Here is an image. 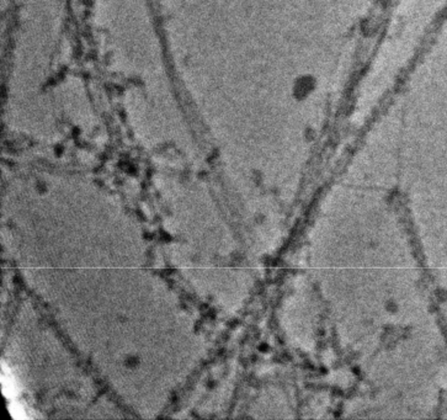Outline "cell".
I'll return each instance as SVG.
<instances>
[{"label":"cell","instance_id":"1","mask_svg":"<svg viewBox=\"0 0 447 420\" xmlns=\"http://www.w3.org/2000/svg\"><path fill=\"white\" fill-rule=\"evenodd\" d=\"M2 388L3 395L8 399H15L19 395V386L4 362H2Z\"/></svg>","mask_w":447,"mask_h":420},{"label":"cell","instance_id":"2","mask_svg":"<svg viewBox=\"0 0 447 420\" xmlns=\"http://www.w3.org/2000/svg\"><path fill=\"white\" fill-rule=\"evenodd\" d=\"M8 409L14 419H17V420L26 419V413H25V410H23L21 404L16 403V402H11V403L9 404Z\"/></svg>","mask_w":447,"mask_h":420}]
</instances>
